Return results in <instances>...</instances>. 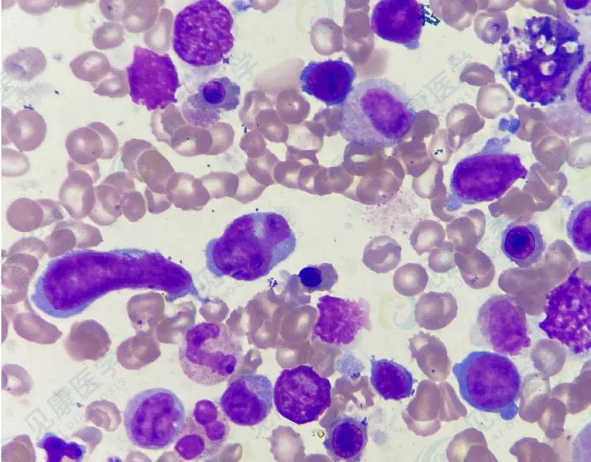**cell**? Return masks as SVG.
I'll return each mask as SVG.
<instances>
[{
    "label": "cell",
    "mask_w": 591,
    "mask_h": 462,
    "mask_svg": "<svg viewBox=\"0 0 591 462\" xmlns=\"http://www.w3.org/2000/svg\"><path fill=\"white\" fill-rule=\"evenodd\" d=\"M121 204L122 213L130 221L139 220L145 214L144 200L138 192H125L122 197Z\"/></svg>",
    "instance_id": "obj_41"
},
{
    "label": "cell",
    "mask_w": 591,
    "mask_h": 462,
    "mask_svg": "<svg viewBox=\"0 0 591 462\" xmlns=\"http://www.w3.org/2000/svg\"><path fill=\"white\" fill-rule=\"evenodd\" d=\"M355 71L342 60L311 62L299 76L301 90L326 105H339L353 88Z\"/></svg>",
    "instance_id": "obj_18"
},
{
    "label": "cell",
    "mask_w": 591,
    "mask_h": 462,
    "mask_svg": "<svg viewBox=\"0 0 591 462\" xmlns=\"http://www.w3.org/2000/svg\"><path fill=\"white\" fill-rule=\"evenodd\" d=\"M122 28L114 23H104L95 30L92 36L94 47L107 50L119 45L123 40Z\"/></svg>",
    "instance_id": "obj_40"
},
{
    "label": "cell",
    "mask_w": 591,
    "mask_h": 462,
    "mask_svg": "<svg viewBox=\"0 0 591 462\" xmlns=\"http://www.w3.org/2000/svg\"><path fill=\"white\" fill-rule=\"evenodd\" d=\"M476 324L482 337L498 353L517 355L531 345L525 313L509 295L488 299L479 309Z\"/></svg>",
    "instance_id": "obj_12"
},
{
    "label": "cell",
    "mask_w": 591,
    "mask_h": 462,
    "mask_svg": "<svg viewBox=\"0 0 591 462\" xmlns=\"http://www.w3.org/2000/svg\"><path fill=\"white\" fill-rule=\"evenodd\" d=\"M56 1H18L20 8L25 12L42 14L49 11Z\"/></svg>",
    "instance_id": "obj_43"
},
{
    "label": "cell",
    "mask_w": 591,
    "mask_h": 462,
    "mask_svg": "<svg viewBox=\"0 0 591 462\" xmlns=\"http://www.w3.org/2000/svg\"><path fill=\"white\" fill-rule=\"evenodd\" d=\"M296 246L295 233L283 215L252 212L236 218L208 242L206 262L217 277L253 281L268 275Z\"/></svg>",
    "instance_id": "obj_2"
},
{
    "label": "cell",
    "mask_w": 591,
    "mask_h": 462,
    "mask_svg": "<svg viewBox=\"0 0 591 462\" xmlns=\"http://www.w3.org/2000/svg\"><path fill=\"white\" fill-rule=\"evenodd\" d=\"M461 397L474 408L497 413L505 420L517 412L521 379L516 365L504 354L474 351L452 366Z\"/></svg>",
    "instance_id": "obj_5"
},
{
    "label": "cell",
    "mask_w": 591,
    "mask_h": 462,
    "mask_svg": "<svg viewBox=\"0 0 591 462\" xmlns=\"http://www.w3.org/2000/svg\"><path fill=\"white\" fill-rule=\"evenodd\" d=\"M93 93L110 97L124 96L128 91L126 76L124 71L111 68L110 72L100 81L91 83Z\"/></svg>",
    "instance_id": "obj_38"
},
{
    "label": "cell",
    "mask_w": 591,
    "mask_h": 462,
    "mask_svg": "<svg viewBox=\"0 0 591 462\" xmlns=\"http://www.w3.org/2000/svg\"><path fill=\"white\" fill-rule=\"evenodd\" d=\"M591 202L578 204L571 212L566 224V231L574 247L581 253H591Z\"/></svg>",
    "instance_id": "obj_30"
},
{
    "label": "cell",
    "mask_w": 591,
    "mask_h": 462,
    "mask_svg": "<svg viewBox=\"0 0 591 462\" xmlns=\"http://www.w3.org/2000/svg\"><path fill=\"white\" fill-rule=\"evenodd\" d=\"M240 87L228 77L214 78L201 85L199 98L206 108L230 111L239 105Z\"/></svg>",
    "instance_id": "obj_27"
},
{
    "label": "cell",
    "mask_w": 591,
    "mask_h": 462,
    "mask_svg": "<svg viewBox=\"0 0 591 462\" xmlns=\"http://www.w3.org/2000/svg\"><path fill=\"white\" fill-rule=\"evenodd\" d=\"M46 133L45 120L36 110L25 108L13 114L2 108V145L12 143L21 151H33L42 144Z\"/></svg>",
    "instance_id": "obj_22"
},
{
    "label": "cell",
    "mask_w": 591,
    "mask_h": 462,
    "mask_svg": "<svg viewBox=\"0 0 591 462\" xmlns=\"http://www.w3.org/2000/svg\"><path fill=\"white\" fill-rule=\"evenodd\" d=\"M74 75L78 79L91 83L98 82L111 70L107 57L93 50L83 52L69 63Z\"/></svg>",
    "instance_id": "obj_32"
},
{
    "label": "cell",
    "mask_w": 591,
    "mask_h": 462,
    "mask_svg": "<svg viewBox=\"0 0 591 462\" xmlns=\"http://www.w3.org/2000/svg\"><path fill=\"white\" fill-rule=\"evenodd\" d=\"M585 71L579 81L576 95L580 107L590 113V90H586V88L590 87V67L589 65Z\"/></svg>",
    "instance_id": "obj_42"
},
{
    "label": "cell",
    "mask_w": 591,
    "mask_h": 462,
    "mask_svg": "<svg viewBox=\"0 0 591 462\" xmlns=\"http://www.w3.org/2000/svg\"><path fill=\"white\" fill-rule=\"evenodd\" d=\"M233 24L229 9L218 1L201 0L189 4L174 21V52L193 67L216 65L233 47Z\"/></svg>",
    "instance_id": "obj_6"
},
{
    "label": "cell",
    "mask_w": 591,
    "mask_h": 462,
    "mask_svg": "<svg viewBox=\"0 0 591 462\" xmlns=\"http://www.w3.org/2000/svg\"><path fill=\"white\" fill-rule=\"evenodd\" d=\"M64 216L60 203L49 199L19 198L6 211L8 224L19 232H30L49 226Z\"/></svg>",
    "instance_id": "obj_24"
},
{
    "label": "cell",
    "mask_w": 591,
    "mask_h": 462,
    "mask_svg": "<svg viewBox=\"0 0 591 462\" xmlns=\"http://www.w3.org/2000/svg\"><path fill=\"white\" fill-rule=\"evenodd\" d=\"M131 100L148 110L164 109L176 103L180 87L177 71L170 57L135 46L133 61L126 69Z\"/></svg>",
    "instance_id": "obj_11"
},
{
    "label": "cell",
    "mask_w": 591,
    "mask_h": 462,
    "mask_svg": "<svg viewBox=\"0 0 591 462\" xmlns=\"http://www.w3.org/2000/svg\"><path fill=\"white\" fill-rule=\"evenodd\" d=\"M47 253L44 241L34 236L22 238L9 248L1 267V284L7 291L3 294V301L8 304L25 298L40 261Z\"/></svg>",
    "instance_id": "obj_17"
},
{
    "label": "cell",
    "mask_w": 591,
    "mask_h": 462,
    "mask_svg": "<svg viewBox=\"0 0 591 462\" xmlns=\"http://www.w3.org/2000/svg\"><path fill=\"white\" fill-rule=\"evenodd\" d=\"M95 202L88 217L100 226L112 224L121 216L122 194L112 184L103 181L95 186Z\"/></svg>",
    "instance_id": "obj_29"
},
{
    "label": "cell",
    "mask_w": 591,
    "mask_h": 462,
    "mask_svg": "<svg viewBox=\"0 0 591 462\" xmlns=\"http://www.w3.org/2000/svg\"><path fill=\"white\" fill-rule=\"evenodd\" d=\"M44 242L47 248V255L49 258H56L75 248H80L78 236L69 221L57 223Z\"/></svg>",
    "instance_id": "obj_36"
},
{
    "label": "cell",
    "mask_w": 591,
    "mask_h": 462,
    "mask_svg": "<svg viewBox=\"0 0 591 462\" xmlns=\"http://www.w3.org/2000/svg\"><path fill=\"white\" fill-rule=\"evenodd\" d=\"M546 318L539 327L550 339L582 355L591 348V285L577 270L547 298Z\"/></svg>",
    "instance_id": "obj_9"
},
{
    "label": "cell",
    "mask_w": 591,
    "mask_h": 462,
    "mask_svg": "<svg viewBox=\"0 0 591 462\" xmlns=\"http://www.w3.org/2000/svg\"><path fill=\"white\" fill-rule=\"evenodd\" d=\"M331 383L312 367L284 369L278 377L273 398L277 412L297 425L315 421L331 405Z\"/></svg>",
    "instance_id": "obj_10"
},
{
    "label": "cell",
    "mask_w": 591,
    "mask_h": 462,
    "mask_svg": "<svg viewBox=\"0 0 591 462\" xmlns=\"http://www.w3.org/2000/svg\"><path fill=\"white\" fill-rule=\"evenodd\" d=\"M273 386L262 374H244L234 380L219 399L220 408L231 422L254 426L263 422L273 408Z\"/></svg>",
    "instance_id": "obj_15"
},
{
    "label": "cell",
    "mask_w": 591,
    "mask_h": 462,
    "mask_svg": "<svg viewBox=\"0 0 591 462\" xmlns=\"http://www.w3.org/2000/svg\"><path fill=\"white\" fill-rule=\"evenodd\" d=\"M30 168L28 156L16 150L2 147L1 154V174L4 177L14 178L25 175Z\"/></svg>",
    "instance_id": "obj_39"
},
{
    "label": "cell",
    "mask_w": 591,
    "mask_h": 462,
    "mask_svg": "<svg viewBox=\"0 0 591 462\" xmlns=\"http://www.w3.org/2000/svg\"><path fill=\"white\" fill-rule=\"evenodd\" d=\"M544 248L540 230L533 223L512 222L502 233L503 253L520 267L526 268L537 262L542 257Z\"/></svg>",
    "instance_id": "obj_23"
},
{
    "label": "cell",
    "mask_w": 591,
    "mask_h": 462,
    "mask_svg": "<svg viewBox=\"0 0 591 462\" xmlns=\"http://www.w3.org/2000/svg\"><path fill=\"white\" fill-rule=\"evenodd\" d=\"M68 176L59 192L60 204L74 219L88 216L95 202L93 184L100 178L98 163L80 165L71 159L66 164Z\"/></svg>",
    "instance_id": "obj_19"
},
{
    "label": "cell",
    "mask_w": 591,
    "mask_h": 462,
    "mask_svg": "<svg viewBox=\"0 0 591 462\" xmlns=\"http://www.w3.org/2000/svg\"><path fill=\"white\" fill-rule=\"evenodd\" d=\"M370 383L384 400H400L414 393V378L404 366L387 359H370Z\"/></svg>",
    "instance_id": "obj_26"
},
{
    "label": "cell",
    "mask_w": 591,
    "mask_h": 462,
    "mask_svg": "<svg viewBox=\"0 0 591 462\" xmlns=\"http://www.w3.org/2000/svg\"><path fill=\"white\" fill-rule=\"evenodd\" d=\"M367 442V418L346 415L330 424L323 446L333 460L351 462L360 460Z\"/></svg>",
    "instance_id": "obj_21"
},
{
    "label": "cell",
    "mask_w": 591,
    "mask_h": 462,
    "mask_svg": "<svg viewBox=\"0 0 591 462\" xmlns=\"http://www.w3.org/2000/svg\"><path fill=\"white\" fill-rule=\"evenodd\" d=\"M505 142V139L491 138L479 151L457 163L445 200L448 211L498 199L517 180L527 177L519 156L504 150Z\"/></svg>",
    "instance_id": "obj_4"
},
{
    "label": "cell",
    "mask_w": 591,
    "mask_h": 462,
    "mask_svg": "<svg viewBox=\"0 0 591 462\" xmlns=\"http://www.w3.org/2000/svg\"><path fill=\"white\" fill-rule=\"evenodd\" d=\"M37 445L46 451L49 462L62 461L64 458L79 461L86 452V448L83 445L75 442L66 443L51 432L46 433Z\"/></svg>",
    "instance_id": "obj_35"
},
{
    "label": "cell",
    "mask_w": 591,
    "mask_h": 462,
    "mask_svg": "<svg viewBox=\"0 0 591 462\" xmlns=\"http://www.w3.org/2000/svg\"><path fill=\"white\" fill-rule=\"evenodd\" d=\"M227 417L212 400H197L175 442L177 454L186 461L211 458L220 451L228 439Z\"/></svg>",
    "instance_id": "obj_13"
},
{
    "label": "cell",
    "mask_w": 591,
    "mask_h": 462,
    "mask_svg": "<svg viewBox=\"0 0 591 462\" xmlns=\"http://www.w3.org/2000/svg\"><path fill=\"white\" fill-rule=\"evenodd\" d=\"M110 345V338L103 326L91 319L74 323L64 341L67 354L78 362L102 358Z\"/></svg>",
    "instance_id": "obj_25"
},
{
    "label": "cell",
    "mask_w": 591,
    "mask_h": 462,
    "mask_svg": "<svg viewBox=\"0 0 591 462\" xmlns=\"http://www.w3.org/2000/svg\"><path fill=\"white\" fill-rule=\"evenodd\" d=\"M425 19V9L416 1L382 0L373 8L371 28L382 39L415 50L420 45Z\"/></svg>",
    "instance_id": "obj_16"
},
{
    "label": "cell",
    "mask_w": 591,
    "mask_h": 462,
    "mask_svg": "<svg viewBox=\"0 0 591 462\" xmlns=\"http://www.w3.org/2000/svg\"><path fill=\"white\" fill-rule=\"evenodd\" d=\"M14 328L22 337L41 344L56 342L62 333L53 325L33 313L18 314L14 319Z\"/></svg>",
    "instance_id": "obj_31"
},
{
    "label": "cell",
    "mask_w": 591,
    "mask_h": 462,
    "mask_svg": "<svg viewBox=\"0 0 591 462\" xmlns=\"http://www.w3.org/2000/svg\"><path fill=\"white\" fill-rule=\"evenodd\" d=\"M428 275L421 265L407 264L399 267L393 277L395 290L404 296H414L421 293L426 287Z\"/></svg>",
    "instance_id": "obj_34"
},
{
    "label": "cell",
    "mask_w": 591,
    "mask_h": 462,
    "mask_svg": "<svg viewBox=\"0 0 591 462\" xmlns=\"http://www.w3.org/2000/svg\"><path fill=\"white\" fill-rule=\"evenodd\" d=\"M47 67V59L41 50L26 47L7 56L3 67L6 74L13 80L29 81L40 74Z\"/></svg>",
    "instance_id": "obj_28"
},
{
    "label": "cell",
    "mask_w": 591,
    "mask_h": 462,
    "mask_svg": "<svg viewBox=\"0 0 591 462\" xmlns=\"http://www.w3.org/2000/svg\"><path fill=\"white\" fill-rule=\"evenodd\" d=\"M502 39L501 74L519 97L542 105L562 96L584 59L576 28L549 16L527 19Z\"/></svg>",
    "instance_id": "obj_1"
},
{
    "label": "cell",
    "mask_w": 591,
    "mask_h": 462,
    "mask_svg": "<svg viewBox=\"0 0 591 462\" xmlns=\"http://www.w3.org/2000/svg\"><path fill=\"white\" fill-rule=\"evenodd\" d=\"M416 120V112L399 86L370 79L356 84L344 101L340 133L356 144L390 147L402 140Z\"/></svg>",
    "instance_id": "obj_3"
},
{
    "label": "cell",
    "mask_w": 591,
    "mask_h": 462,
    "mask_svg": "<svg viewBox=\"0 0 591 462\" xmlns=\"http://www.w3.org/2000/svg\"><path fill=\"white\" fill-rule=\"evenodd\" d=\"M298 278L304 291H330L337 282L339 275L330 263L324 262L317 265L303 267L298 274Z\"/></svg>",
    "instance_id": "obj_33"
},
{
    "label": "cell",
    "mask_w": 591,
    "mask_h": 462,
    "mask_svg": "<svg viewBox=\"0 0 591 462\" xmlns=\"http://www.w3.org/2000/svg\"><path fill=\"white\" fill-rule=\"evenodd\" d=\"M70 159L80 165H90L98 159H110L116 154L115 135L103 123L92 122L71 131L65 140Z\"/></svg>",
    "instance_id": "obj_20"
},
{
    "label": "cell",
    "mask_w": 591,
    "mask_h": 462,
    "mask_svg": "<svg viewBox=\"0 0 591 462\" xmlns=\"http://www.w3.org/2000/svg\"><path fill=\"white\" fill-rule=\"evenodd\" d=\"M318 318L312 334L320 341L333 345L351 343L362 329L370 331V307L364 299H349L329 295L319 298Z\"/></svg>",
    "instance_id": "obj_14"
},
{
    "label": "cell",
    "mask_w": 591,
    "mask_h": 462,
    "mask_svg": "<svg viewBox=\"0 0 591 462\" xmlns=\"http://www.w3.org/2000/svg\"><path fill=\"white\" fill-rule=\"evenodd\" d=\"M185 410L172 391L163 388L144 390L127 403L124 422L132 444L158 450L177 441L185 422Z\"/></svg>",
    "instance_id": "obj_8"
},
{
    "label": "cell",
    "mask_w": 591,
    "mask_h": 462,
    "mask_svg": "<svg viewBox=\"0 0 591 462\" xmlns=\"http://www.w3.org/2000/svg\"><path fill=\"white\" fill-rule=\"evenodd\" d=\"M242 347L223 324L202 322L188 329L179 349L184 374L192 382L213 386L236 371Z\"/></svg>",
    "instance_id": "obj_7"
},
{
    "label": "cell",
    "mask_w": 591,
    "mask_h": 462,
    "mask_svg": "<svg viewBox=\"0 0 591 462\" xmlns=\"http://www.w3.org/2000/svg\"><path fill=\"white\" fill-rule=\"evenodd\" d=\"M481 21L483 25L478 28L479 36L487 43H495L505 33L508 28V19L505 13L493 11L484 13Z\"/></svg>",
    "instance_id": "obj_37"
}]
</instances>
